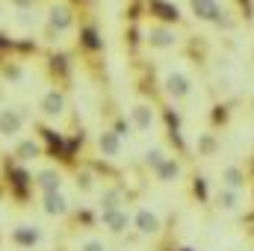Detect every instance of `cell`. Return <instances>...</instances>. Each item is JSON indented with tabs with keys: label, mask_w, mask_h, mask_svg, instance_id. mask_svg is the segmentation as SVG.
Instances as JSON below:
<instances>
[{
	"label": "cell",
	"mask_w": 254,
	"mask_h": 251,
	"mask_svg": "<svg viewBox=\"0 0 254 251\" xmlns=\"http://www.w3.org/2000/svg\"><path fill=\"white\" fill-rule=\"evenodd\" d=\"M9 240H12V246H18V249H36V246L42 243V228H39V225H30V222L15 225L12 234H9Z\"/></svg>",
	"instance_id": "7c38bea8"
},
{
	"label": "cell",
	"mask_w": 254,
	"mask_h": 251,
	"mask_svg": "<svg viewBox=\"0 0 254 251\" xmlns=\"http://www.w3.org/2000/svg\"><path fill=\"white\" fill-rule=\"evenodd\" d=\"M145 45L151 51H172L181 45V33L172 27V24H163V21H151L145 27Z\"/></svg>",
	"instance_id": "6da1fadb"
},
{
	"label": "cell",
	"mask_w": 254,
	"mask_h": 251,
	"mask_svg": "<svg viewBox=\"0 0 254 251\" xmlns=\"http://www.w3.org/2000/svg\"><path fill=\"white\" fill-rule=\"evenodd\" d=\"M42 210L48 216H54V219H63V216H68V210H71V201H68V195H65L63 189L45 192L42 195Z\"/></svg>",
	"instance_id": "5bb4252c"
},
{
	"label": "cell",
	"mask_w": 254,
	"mask_h": 251,
	"mask_svg": "<svg viewBox=\"0 0 254 251\" xmlns=\"http://www.w3.org/2000/svg\"><path fill=\"white\" fill-rule=\"evenodd\" d=\"M12 9H18V12H30L33 6H36V0H6Z\"/></svg>",
	"instance_id": "7402d4cb"
},
{
	"label": "cell",
	"mask_w": 254,
	"mask_h": 251,
	"mask_svg": "<svg viewBox=\"0 0 254 251\" xmlns=\"http://www.w3.org/2000/svg\"><path fill=\"white\" fill-rule=\"evenodd\" d=\"M249 107H252V116H254V95H252V104H249Z\"/></svg>",
	"instance_id": "603a6c76"
},
{
	"label": "cell",
	"mask_w": 254,
	"mask_h": 251,
	"mask_svg": "<svg viewBox=\"0 0 254 251\" xmlns=\"http://www.w3.org/2000/svg\"><path fill=\"white\" fill-rule=\"evenodd\" d=\"M151 175H154L160 184H166V187L181 184V181H184V163H181L178 157H172V154H169V157H166V160H163L154 172H151Z\"/></svg>",
	"instance_id": "8fae6325"
},
{
	"label": "cell",
	"mask_w": 254,
	"mask_h": 251,
	"mask_svg": "<svg viewBox=\"0 0 254 251\" xmlns=\"http://www.w3.org/2000/svg\"><path fill=\"white\" fill-rule=\"evenodd\" d=\"M15 157H18V160H24V163L39 160V157H42V142H39L36 136H24V139L15 145Z\"/></svg>",
	"instance_id": "e0dca14e"
},
{
	"label": "cell",
	"mask_w": 254,
	"mask_h": 251,
	"mask_svg": "<svg viewBox=\"0 0 254 251\" xmlns=\"http://www.w3.org/2000/svg\"><path fill=\"white\" fill-rule=\"evenodd\" d=\"M157 125H160V119H157L154 104L136 101V104L130 107V127H133V130H139V133H154Z\"/></svg>",
	"instance_id": "5b68a950"
},
{
	"label": "cell",
	"mask_w": 254,
	"mask_h": 251,
	"mask_svg": "<svg viewBox=\"0 0 254 251\" xmlns=\"http://www.w3.org/2000/svg\"><path fill=\"white\" fill-rule=\"evenodd\" d=\"M80 251H107V246L101 240H83L80 243Z\"/></svg>",
	"instance_id": "44dd1931"
},
{
	"label": "cell",
	"mask_w": 254,
	"mask_h": 251,
	"mask_svg": "<svg viewBox=\"0 0 254 251\" xmlns=\"http://www.w3.org/2000/svg\"><path fill=\"white\" fill-rule=\"evenodd\" d=\"M101 228L107 234L119 237V234H125L127 228H133V216L127 213L125 207H119V210H101Z\"/></svg>",
	"instance_id": "9c48e42d"
},
{
	"label": "cell",
	"mask_w": 254,
	"mask_h": 251,
	"mask_svg": "<svg viewBox=\"0 0 254 251\" xmlns=\"http://www.w3.org/2000/svg\"><path fill=\"white\" fill-rule=\"evenodd\" d=\"M133 228H136V234H142V237H157V234L163 231V219H160L157 210L139 207V210L133 213Z\"/></svg>",
	"instance_id": "ba28073f"
},
{
	"label": "cell",
	"mask_w": 254,
	"mask_h": 251,
	"mask_svg": "<svg viewBox=\"0 0 254 251\" xmlns=\"http://www.w3.org/2000/svg\"><path fill=\"white\" fill-rule=\"evenodd\" d=\"M216 207H219L222 213H240V210H243V192L219 187V192H216Z\"/></svg>",
	"instance_id": "2e32d148"
},
{
	"label": "cell",
	"mask_w": 254,
	"mask_h": 251,
	"mask_svg": "<svg viewBox=\"0 0 254 251\" xmlns=\"http://www.w3.org/2000/svg\"><path fill=\"white\" fill-rule=\"evenodd\" d=\"M252 63H254V48H252Z\"/></svg>",
	"instance_id": "cb8c5ba5"
},
{
	"label": "cell",
	"mask_w": 254,
	"mask_h": 251,
	"mask_svg": "<svg viewBox=\"0 0 254 251\" xmlns=\"http://www.w3.org/2000/svg\"><path fill=\"white\" fill-rule=\"evenodd\" d=\"M125 204H127V198H125V189L122 187H104L101 198H98V207L101 210H119Z\"/></svg>",
	"instance_id": "ac0fdd59"
},
{
	"label": "cell",
	"mask_w": 254,
	"mask_h": 251,
	"mask_svg": "<svg viewBox=\"0 0 254 251\" xmlns=\"http://www.w3.org/2000/svg\"><path fill=\"white\" fill-rule=\"evenodd\" d=\"M45 24H48V30L57 33V36L68 33V30L74 27V9H71V3L54 0V3L48 6V12H45Z\"/></svg>",
	"instance_id": "3957f363"
},
{
	"label": "cell",
	"mask_w": 254,
	"mask_h": 251,
	"mask_svg": "<svg viewBox=\"0 0 254 251\" xmlns=\"http://www.w3.org/2000/svg\"><path fill=\"white\" fill-rule=\"evenodd\" d=\"M27 127V116L18 107H0V136L3 139H18Z\"/></svg>",
	"instance_id": "8992f818"
},
{
	"label": "cell",
	"mask_w": 254,
	"mask_h": 251,
	"mask_svg": "<svg viewBox=\"0 0 254 251\" xmlns=\"http://www.w3.org/2000/svg\"><path fill=\"white\" fill-rule=\"evenodd\" d=\"M39 113L48 119V122H54V125H60L65 116H68V101H65V92L63 89H48L45 95H42V101H39Z\"/></svg>",
	"instance_id": "277c9868"
},
{
	"label": "cell",
	"mask_w": 254,
	"mask_h": 251,
	"mask_svg": "<svg viewBox=\"0 0 254 251\" xmlns=\"http://www.w3.org/2000/svg\"><path fill=\"white\" fill-rule=\"evenodd\" d=\"M74 184H77V189L80 192H95V172H89V169H80L77 175H74Z\"/></svg>",
	"instance_id": "ffe728a7"
},
{
	"label": "cell",
	"mask_w": 254,
	"mask_h": 251,
	"mask_svg": "<svg viewBox=\"0 0 254 251\" xmlns=\"http://www.w3.org/2000/svg\"><path fill=\"white\" fill-rule=\"evenodd\" d=\"M95 145H98V151H101L107 160H119L122 151H125V136H122L116 127H104V130L98 133Z\"/></svg>",
	"instance_id": "52a82bcc"
},
{
	"label": "cell",
	"mask_w": 254,
	"mask_h": 251,
	"mask_svg": "<svg viewBox=\"0 0 254 251\" xmlns=\"http://www.w3.org/2000/svg\"><path fill=\"white\" fill-rule=\"evenodd\" d=\"M166 157H169V151H166L163 145H154V148H148V151H145V166L154 172V169H157V166H160Z\"/></svg>",
	"instance_id": "d6986e66"
},
{
	"label": "cell",
	"mask_w": 254,
	"mask_h": 251,
	"mask_svg": "<svg viewBox=\"0 0 254 251\" xmlns=\"http://www.w3.org/2000/svg\"><path fill=\"white\" fill-rule=\"evenodd\" d=\"M219 187H228V189H237V192H246V187H249L246 169H243V166H237V163H228V166H222V172H219Z\"/></svg>",
	"instance_id": "4fadbf2b"
},
{
	"label": "cell",
	"mask_w": 254,
	"mask_h": 251,
	"mask_svg": "<svg viewBox=\"0 0 254 251\" xmlns=\"http://www.w3.org/2000/svg\"><path fill=\"white\" fill-rule=\"evenodd\" d=\"M190 12H192L195 21L213 24V27H216V21L222 18L225 6H222V0H190Z\"/></svg>",
	"instance_id": "30bf717a"
},
{
	"label": "cell",
	"mask_w": 254,
	"mask_h": 251,
	"mask_svg": "<svg viewBox=\"0 0 254 251\" xmlns=\"http://www.w3.org/2000/svg\"><path fill=\"white\" fill-rule=\"evenodd\" d=\"M163 92L172 101H187L192 95V80L184 68H166L163 71Z\"/></svg>",
	"instance_id": "7a4b0ae2"
},
{
	"label": "cell",
	"mask_w": 254,
	"mask_h": 251,
	"mask_svg": "<svg viewBox=\"0 0 254 251\" xmlns=\"http://www.w3.org/2000/svg\"><path fill=\"white\" fill-rule=\"evenodd\" d=\"M33 184H36V189L45 195V192H57V189H63L65 187V178H63V172H60V169L48 166V169H39V172H36Z\"/></svg>",
	"instance_id": "9a60e30c"
}]
</instances>
